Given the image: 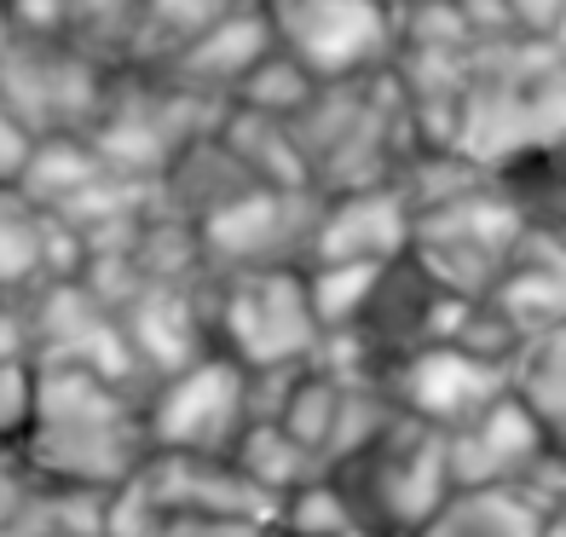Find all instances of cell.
<instances>
[{
  "mask_svg": "<svg viewBox=\"0 0 566 537\" xmlns=\"http://www.w3.org/2000/svg\"><path fill=\"white\" fill-rule=\"evenodd\" d=\"M560 139H566V53L560 46L532 41V35L474 46L451 150L503 173L509 162Z\"/></svg>",
  "mask_w": 566,
  "mask_h": 537,
  "instance_id": "obj_1",
  "label": "cell"
},
{
  "mask_svg": "<svg viewBox=\"0 0 566 537\" xmlns=\"http://www.w3.org/2000/svg\"><path fill=\"white\" fill-rule=\"evenodd\" d=\"M290 127L324 197L358 186H399L405 162L422 150V134L410 122L394 70L358 75V82H324L318 98Z\"/></svg>",
  "mask_w": 566,
  "mask_h": 537,
  "instance_id": "obj_2",
  "label": "cell"
},
{
  "mask_svg": "<svg viewBox=\"0 0 566 537\" xmlns=\"http://www.w3.org/2000/svg\"><path fill=\"white\" fill-rule=\"evenodd\" d=\"M329 474L347 485L358 520H365V531H376V537L422 531L433 520V508L457 492L446 428H433V422L410 417V411H394V422L381 428L365 451L336 463Z\"/></svg>",
  "mask_w": 566,
  "mask_h": 537,
  "instance_id": "obj_3",
  "label": "cell"
},
{
  "mask_svg": "<svg viewBox=\"0 0 566 537\" xmlns=\"http://www.w3.org/2000/svg\"><path fill=\"white\" fill-rule=\"evenodd\" d=\"M220 116H226L220 98H202L191 87H179L163 70L122 64L116 82H111L105 110H98V122L87 127V139L111 168L139 173V179H163L191 139L214 134Z\"/></svg>",
  "mask_w": 566,
  "mask_h": 537,
  "instance_id": "obj_4",
  "label": "cell"
},
{
  "mask_svg": "<svg viewBox=\"0 0 566 537\" xmlns=\"http://www.w3.org/2000/svg\"><path fill=\"white\" fill-rule=\"evenodd\" d=\"M526 232H532V220L521 214V202H514L503 191V179L492 173L485 186L417 214L410 261H417L440 289H451L462 301H485L503 284V272H509L514 254H521Z\"/></svg>",
  "mask_w": 566,
  "mask_h": 537,
  "instance_id": "obj_5",
  "label": "cell"
},
{
  "mask_svg": "<svg viewBox=\"0 0 566 537\" xmlns=\"http://www.w3.org/2000/svg\"><path fill=\"white\" fill-rule=\"evenodd\" d=\"M324 341L313 313L306 266H249L214 272V347L231 352L243 370L306 365Z\"/></svg>",
  "mask_w": 566,
  "mask_h": 537,
  "instance_id": "obj_6",
  "label": "cell"
},
{
  "mask_svg": "<svg viewBox=\"0 0 566 537\" xmlns=\"http://www.w3.org/2000/svg\"><path fill=\"white\" fill-rule=\"evenodd\" d=\"M266 18L277 46H290L318 82H358L399 53V12L388 0H266Z\"/></svg>",
  "mask_w": 566,
  "mask_h": 537,
  "instance_id": "obj_7",
  "label": "cell"
},
{
  "mask_svg": "<svg viewBox=\"0 0 566 537\" xmlns=\"http://www.w3.org/2000/svg\"><path fill=\"white\" fill-rule=\"evenodd\" d=\"M111 82L116 70L93 59L87 46L18 35L7 70H0V105L30 122L35 139H64V134H87L98 122Z\"/></svg>",
  "mask_w": 566,
  "mask_h": 537,
  "instance_id": "obj_8",
  "label": "cell"
},
{
  "mask_svg": "<svg viewBox=\"0 0 566 537\" xmlns=\"http://www.w3.org/2000/svg\"><path fill=\"white\" fill-rule=\"evenodd\" d=\"M318 214H324V191L301 186H254L238 202H226L220 214L197 225L202 261L209 272H249V266H306L313 261V238H318Z\"/></svg>",
  "mask_w": 566,
  "mask_h": 537,
  "instance_id": "obj_9",
  "label": "cell"
},
{
  "mask_svg": "<svg viewBox=\"0 0 566 537\" xmlns=\"http://www.w3.org/2000/svg\"><path fill=\"white\" fill-rule=\"evenodd\" d=\"M145 422H150V445L157 451H209L231 456V445L243 440L249 417V370L231 352H202L197 365L179 376L157 381L145 399Z\"/></svg>",
  "mask_w": 566,
  "mask_h": 537,
  "instance_id": "obj_10",
  "label": "cell"
},
{
  "mask_svg": "<svg viewBox=\"0 0 566 537\" xmlns=\"http://www.w3.org/2000/svg\"><path fill=\"white\" fill-rule=\"evenodd\" d=\"M18 445L35 463V474L59 485H82V492H116V485L139 480V468L157 451L145 411L111 417V422H35Z\"/></svg>",
  "mask_w": 566,
  "mask_h": 537,
  "instance_id": "obj_11",
  "label": "cell"
},
{
  "mask_svg": "<svg viewBox=\"0 0 566 537\" xmlns=\"http://www.w3.org/2000/svg\"><path fill=\"white\" fill-rule=\"evenodd\" d=\"M388 393L399 399V411L451 433V428L474 422L485 404H497L509 393V365L462 347V341H428V347L405 352L394 365Z\"/></svg>",
  "mask_w": 566,
  "mask_h": 537,
  "instance_id": "obj_12",
  "label": "cell"
},
{
  "mask_svg": "<svg viewBox=\"0 0 566 537\" xmlns=\"http://www.w3.org/2000/svg\"><path fill=\"white\" fill-rule=\"evenodd\" d=\"M122 329L139 352L150 388L179 376L186 365H197L202 352H214V272L145 284L122 306Z\"/></svg>",
  "mask_w": 566,
  "mask_h": 537,
  "instance_id": "obj_13",
  "label": "cell"
},
{
  "mask_svg": "<svg viewBox=\"0 0 566 537\" xmlns=\"http://www.w3.org/2000/svg\"><path fill=\"white\" fill-rule=\"evenodd\" d=\"M168 515H214V520H277V497H266L231 456L209 451H150L139 468Z\"/></svg>",
  "mask_w": 566,
  "mask_h": 537,
  "instance_id": "obj_14",
  "label": "cell"
},
{
  "mask_svg": "<svg viewBox=\"0 0 566 537\" xmlns=\"http://www.w3.org/2000/svg\"><path fill=\"white\" fill-rule=\"evenodd\" d=\"M410 238H417V209H410L405 186L329 191L313 238V261H399V254H410Z\"/></svg>",
  "mask_w": 566,
  "mask_h": 537,
  "instance_id": "obj_15",
  "label": "cell"
},
{
  "mask_svg": "<svg viewBox=\"0 0 566 537\" xmlns=\"http://www.w3.org/2000/svg\"><path fill=\"white\" fill-rule=\"evenodd\" d=\"M82 261L87 249L59 214L35 209L18 186H0V301H30L53 277H75Z\"/></svg>",
  "mask_w": 566,
  "mask_h": 537,
  "instance_id": "obj_16",
  "label": "cell"
},
{
  "mask_svg": "<svg viewBox=\"0 0 566 537\" xmlns=\"http://www.w3.org/2000/svg\"><path fill=\"white\" fill-rule=\"evenodd\" d=\"M272 46H277V35H272L266 7H231V12L214 18L197 41L179 46L168 64H150V70H163L168 82L191 87V93H202V98H220V105H231L238 82L272 53Z\"/></svg>",
  "mask_w": 566,
  "mask_h": 537,
  "instance_id": "obj_17",
  "label": "cell"
},
{
  "mask_svg": "<svg viewBox=\"0 0 566 537\" xmlns=\"http://www.w3.org/2000/svg\"><path fill=\"white\" fill-rule=\"evenodd\" d=\"M446 440H451V474H457V485H514L537 463V456L555 451L549 433L537 428V417L514 393H503L497 404H485L474 422L451 428Z\"/></svg>",
  "mask_w": 566,
  "mask_h": 537,
  "instance_id": "obj_18",
  "label": "cell"
},
{
  "mask_svg": "<svg viewBox=\"0 0 566 537\" xmlns=\"http://www.w3.org/2000/svg\"><path fill=\"white\" fill-rule=\"evenodd\" d=\"M497 313L521 329V341L537 336V329L566 324V232H549V225H532L521 254L509 261L503 284L485 295Z\"/></svg>",
  "mask_w": 566,
  "mask_h": 537,
  "instance_id": "obj_19",
  "label": "cell"
},
{
  "mask_svg": "<svg viewBox=\"0 0 566 537\" xmlns=\"http://www.w3.org/2000/svg\"><path fill=\"white\" fill-rule=\"evenodd\" d=\"M254 186H261V179L231 157V145L220 139V127H214V134L191 139L174 157V168L157 179V209H168L174 220H186V225H202L209 214H220L226 202H238Z\"/></svg>",
  "mask_w": 566,
  "mask_h": 537,
  "instance_id": "obj_20",
  "label": "cell"
},
{
  "mask_svg": "<svg viewBox=\"0 0 566 537\" xmlns=\"http://www.w3.org/2000/svg\"><path fill=\"white\" fill-rule=\"evenodd\" d=\"M544 508L521 485H457L417 537H537Z\"/></svg>",
  "mask_w": 566,
  "mask_h": 537,
  "instance_id": "obj_21",
  "label": "cell"
},
{
  "mask_svg": "<svg viewBox=\"0 0 566 537\" xmlns=\"http://www.w3.org/2000/svg\"><path fill=\"white\" fill-rule=\"evenodd\" d=\"M220 139L231 145V157L261 179V186H283V191L313 186V168H306V150H301L290 122L261 116V110H243V105H226Z\"/></svg>",
  "mask_w": 566,
  "mask_h": 537,
  "instance_id": "obj_22",
  "label": "cell"
},
{
  "mask_svg": "<svg viewBox=\"0 0 566 537\" xmlns=\"http://www.w3.org/2000/svg\"><path fill=\"white\" fill-rule=\"evenodd\" d=\"M509 393L537 417L549 445L566 451V324L537 329L509 358Z\"/></svg>",
  "mask_w": 566,
  "mask_h": 537,
  "instance_id": "obj_23",
  "label": "cell"
},
{
  "mask_svg": "<svg viewBox=\"0 0 566 537\" xmlns=\"http://www.w3.org/2000/svg\"><path fill=\"white\" fill-rule=\"evenodd\" d=\"M231 463H238L254 485H261L266 497H290V492H301L306 480H318V474H329V463L313 451V445H301L283 422H249L243 428V440L231 445Z\"/></svg>",
  "mask_w": 566,
  "mask_h": 537,
  "instance_id": "obj_24",
  "label": "cell"
},
{
  "mask_svg": "<svg viewBox=\"0 0 566 537\" xmlns=\"http://www.w3.org/2000/svg\"><path fill=\"white\" fill-rule=\"evenodd\" d=\"M111 162L93 150V139L87 134H64V139H41L35 145V157H30V168H23V197L35 202V209H46V214H64L75 197H82L98 173H105Z\"/></svg>",
  "mask_w": 566,
  "mask_h": 537,
  "instance_id": "obj_25",
  "label": "cell"
},
{
  "mask_svg": "<svg viewBox=\"0 0 566 537\" xmlns=\"http://www.w3.org/2000/svg\"><path fill=\"white\" fill-rule=\"evenodd\" d=\"M318 75L306 70L290 46H272V53L254 64L243 82H238V93H231V105H243V110H261V116H277V122H295L306 105L318 98Z\"/></svg>",
  "mask_w": 566,
  "mask_h": 537,
  "instance_id": "obj_26",
  "label": "cell"
},
{
  "mask_svg": "<svg viewBox=\"0 0 566 537\" xmlns=\"http://www.w3.org/2000/svg\"><path fill=\"white\" fill-rule=\"evenodd\" d=\"M231 12V0H145V18H139V35H134V53L127 64H168L186 41H197L214 18Z\"/></svg>",
  "mask_w": 566,
  "mask_h": 537,
  "instance_id": "obj_27",
  "label": "cell"
},
{
  "mask_svg": "<svg viewBox=\"0 0 566 537\" xmlns=\"http://www.w3.org/2000/svg\"><path fill=\"white\" fill-rule=\"evenodd\" d=\"M399 261H405V254H399ZM388 266L394 261H313V266H306V289H313L318 324L324 329H353Z\"/></svg>",
  "mask_w": 566,
  "mask_h": 537,
  "instance_id": "obj_28",
  "label": "cell"
},
{
  "mask_svg": "<svg viewBox=\"0 0 566 537\" xmlns=\"http://www.w3.org/2000/svg\"><path fill=\"white\" fill-rule=\"evenodd\" d=\"M277 531L283 537H358L365 520H358L347 485L336 474H318V480H306L301 492H290L277 503Z\"/></svg>",
  "mask_w": 566,
  "mask_h": 537,
  "instance_id": "obj_29",
  "label": "cell"
},
{
  "mask_svg": "<svg viewBox=\"0 0 566 537\" xmlns=\"http://www.w3.org/2000/svg\"><path fill=\"white\" fill-rule=\"evenodd\" d=\"M342 393H347V381H336L329 370H318L313 358H306L290 399H283V411H277V422L290 428L301 445H313L324 463H329V433H336V417H342Z\"/></svg>",
  "mask_w": 566,
  "mask_h": 537,
  "instance_id": "obj_30",
  "label": "cell"
},
{
  "mask_svg": "<svg viewBox=\"0 0 566 537\" xmlns=\"http://www.w3.org/2000/svg\"><path fill=\"white\" fill-rule=\"evenodd\" d=\"M145 0H70V41L87 46L93 59H105L111 70L127 64L139 35Z\"/></svg>",
  "mask_w": 566,
  "mask_h": 537,
  "instance_id": "obj_31",
  "label": "cell"
},
{
  "mask_svg": "<svg viewBox=\"0 0 566 537\" xmlns=\"http://www.w3.org/2000/svg\"><path fill=\"white\" fill-rule=\"evenodd\" d=\"M168 508L150 497L145 480H127L105 497V537H168Z\"/></svg>",
  "mask_w": 566,
  "mask_h": 537,
  "instance_id": "obj_32",
  "label": "cell"
},
{
  "mask_svg": "<svg viewBox=\"0 0 566 537\" xmlns=\"http://www.w3.org/2000/svg\"><path fill=\"white\" fill-rule=\"evenodd\" d=\"M35 417V358H7L0 365V445L23 440Z\"/></svg>",
  "mask_w": 566,
  "mask_h": 537,
  "instance_id": "obj_33",
  "label": "cell"
},
{
  "mask_svg": "<svg viewBox=\"0 0 566 537\" xmlns=\"http://www.w3.org/2000/svg\"><path fill=\"white\" fill-rule=\"evenodd\" d=\"M7 18L18 23V35L35 41H70V0H0Z\"/></svg>",
  "mask_w": 566,
  "mask_h": 537,
  "instance_id": "obj_34",
  "label": "cell"
},
{
  "mask_svg": "<svg viewBox=\"0 0 566 537\" xmlns=\"http://www.w3.org/2000/svg\"><path fill=\"white\" fill-rule=\"evenodd\" d=\"M35 145H41L35 127L23 122L18 110L0 105V186H23V168H30Z\"/></svg>",
  "mask_w": 566,
  "mask_h": 537,
  "instance_id": "obj_35",
  "label": "cell"
},
{
  "mask_svg": "<svg viewBox=\"0 0 566 537\" xmlns=\"http://www.w3.org/2000/svg\"><path fill=\"white\" fill-rule=\"evenodd\" d=\"M462 23H469V35L485 46V41H509L514 35V18H509V0H457Z\"/></svg>",
  "mask_w": 566,
  "mask_h": 537,
  "instance_id": "obj_36",
  "label": "cell"
},
{
  "mask_svg": "<svg viewBox=\"0 0 566 537\" xmlns=\"http://www.w3.org/2000/svg\"><path fill=\"white\" fill-rule=\"evenodd\" d=\"M7 358H35L30 306L23 301H0V365H7Z\"/></svg>",
  "mask_w": 566,
  "mask_h": 537,
  "instance_id": "obj_37",
  "label": "cell"
},
{
  "mask_svg": "<svg viewBox=\"0 0 566 537\" xmlns=\"http://www.w3.org/2000/svg\"><path fill=\"white\" fill-rule=\"evenodd\" d=\"M566 12V0H509V18H514V35H532V41H549L555 23Z\"/></svg>",
  "mask_w": 566,
  "mask_h": 537,
  "instance_id": "obj_38",
  "label": "cell"
},
{
  "mask_svg": "<svg viewBox=\"0 0 566 537\" xmlns=\"http://www.w3.org/2000/svg\"><path fill=\"white\" fill-rule=\"evenodd\" d=\"M12 46H18V23L7 18V7H0V70H7V59H12Z\"/></svg>",
  "mask_w": 566,
  "mask_h": 537,
  "instance_id": "obj_39",
  "label": "cell"
},
{
  "mask_svg": "<svg viewBox=\"0 0 566 537\" xmlns=\"http://www.w3.org/2000/svg\"><path fill=\"white\" fill-rule=\"evenodd\" d=\"M537 537H566V503H560V508H549L544 526H537Z\"/></svg>",
  "mask_w": 566,
  "mask_h": 537,
  "instance_id": "obj_40",
  "label": "cell"
},
{
  "mask_svg": "<svg viewBox=\"0 0 566 537\" xmlns=\"http://www.w3.org/2000/svg\"><path fill=\"white\" fill-rule=\"evenodd\" d=\"M555 46H560V53H566V12H560V23H555V35H549Z\"/></svg>",
  "mask_w": 566,
  "mask_h": 537,
  "instance_id": "obj_41",
  "label": "cell"
},
{
  "mask_svg": "<svg viewBox=\"0 0 566 537\" xmlns=\"http://www.w3.org/2000/svg\"><path fill=\"white\" fill-rule=\"evenodd\" d=\"M231 7H266V0H231Z\"/></svg>",
  "mask_w": 566,
  "mask_h": 537,
  "instance_id": "obj_42",
  "label": "cell"
},
{
  "mask_svg": "<svg viewBox=\"0 0 566 537\" xmlns=\"http://www.w3.org/2000/svg\"><path fill=\"white\" fill-rule=\"evenodd\" d=\"M388 7H394V12H399V7H410V0H388Z\"/></svg>",
  "mask_w": 566,
  "mask_h": 537,
  "instance_id": "obj_43",
  "label": "cell"
},
{
  "mask_svg": "<svg viewBox=\"0 0 566 537\" xmlns=\"http://www.w3.org/2000/svg\"><path fill=\"white\" fill-rule=\"evenodd\" d=\"M405 537H417V531H405Z\"/></svg>",
  "mask_w": 566,
  "mask_h": 537,
  "instance_id": "obj_44",
  "label": "cell"
}]
</instances>
